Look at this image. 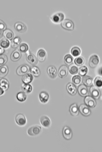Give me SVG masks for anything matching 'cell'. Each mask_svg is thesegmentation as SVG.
<instances>
[{"label": "cell", "instance_id": "obj_38", "mask_svg": "<svg viewBox=\"0 0 102 152\" xmlns=\"http://www.w3.org/2000/svg\"><path fill=\"white\" fill-rule=\"evenodd\" d=\"M85 61L82 57H80L76 58L74 60V62L77 65L80 66L83 65Z\"/></svg>", "mask_w": 102, "mask_h": 152}, {"label": "cell", "instance_id": "obj_33", "mask_svg": "<svg viewBox=\"0 0 102 152\" xmlns=\"http://www.w3.org/2000/svg\"><path fill=\"white\" fill-rule=\"evenodd\" d=\"M71 53L74 57H77L80 55L81 51L80 49L78 47H74L71 49Z\"/></svg>", "mask_w": 102, "mask_h": 152}, {"label": "cell", "instance_id": "obj_24", "mask_svg": "<svg viewBox=\"0 0 102 152\" xmlns=\"http://www.w3.org/2000/svg\"><path fill=\"white\" fill-rule=\"evenodd\" d=\"M9 85V82L6 79L3 78L0 80V86L4 91L8 89Z\"/></svg>", "mask_w": 102, "mask_h": 152}, {"label": "cell", "instance_id": "obj_17", "mask_svg": "<svg viewBox=\"0 0 102 152\" xmlns=\"http://www.w3.org/2000/svg\"><path fill=\"white\" fill-rule=\"evenodd\" d=\"M78 90L79 94L82 96H86L88 95L87 89L84 85L81 84L79 86Z\"/></svg>", "mask_w": 102, "mask_h": 152}, {"label": "cell", "instance_id": "obj_29", "mask_svg": "<svg viewBox=\"0 0 102 152\" xmlns=\"http://www.w3.org/2000/svg\"><path fill=\"white\" fill-rule=\"evenodd\" d=\"M22 89L23 92L25 93H29L32 92V87L29 84H24L22 85Z\"/></svg>", "mask_w": 102, "mask_h": 152}, {"label": "cell", "instance_id": "obj_18", "mask_svg": "<svg viewBox=\"0 0 102 152\" xmlns=\"http://www.w3.org/2000/svg\"><path fill=\"white\" fill-rule=\"evenodd\" d=\"M40 121L41 124L45 127H48L50 125V120L49 118L46 116H41L40 118Z\"/></svg>", "mask_w": 102, "mask_h": 152}, {"label": "cell", "instance_id": "obj_44", "mask_svg": "<svg viewBox=\"0 0 102 152\" xmlns=\"http://www.w3.org/2000/svg\"><path fill=\"white\" fill-rule=\"evenodd\" d=\"M3 35V34L2 32L0 31V39L1 38Z\"/></svg>", "mask_w": 102, "mask_h": 152}, {"label": "cell", "instance_id": "obj_31", "mask_svg": "<svg viewBox=\"0 0 102 152\" xmlns=\"http://www.w3.org/2000/svg\"><path fill=\"white\" fill-rule=\"evenodd\" d=\"M10 42L7 39L3 38L0 40V46L3 48H7L9 47Z\"/></svg>", "mask_w": 102, "mask_h": 152}, {"label": "cell", "instance_id": "obj_43", "mask_svg": "<svg viewBox=\"0 0 102 152\" xmlns=\"http://www.w3.org/2000/svg\"><path fill=\"white\" fill-rule=\"evenodd\" d=\"M4 51V49L2 47H0V55L3 54Z\"/></svg>", "mask_w": 102, "mask_h": 152}, {"label": "cell", "instance_id": "obj_30", "mask_svg": "<svg viewBox=\"0 0 102 152\" xmlns=\"http://www.w3.org/2000/svg\"><path fill=\"white\" fill-rule=\"evenodd\" d=\"M3 34L5 38L10 40H11L14 36V34L13 32L9 29L5 30L3 32Z\"/></svg>", "mask_w": 102, "mask_h": 152}, {"label": "cell", "instance_id": "obj_26", "mask_svg": "<svg viewBox=\"0 0 102 152\" xmlns=\"http://www.w3.org/2000/svg\"><path fill=\"white\" fill-rule=\"evenodd\" d=\"M21 42L20 38L18 37H16L11 41V47L13 48H16L18 47Z\"/></svg>", "mask_w": 102, "mask_h": 152}, {"label": "cell", "instance_id": "obj_8", "mask_svg": "<svg viewBox=\"0 0 102 152\" xmlns=\"http://www.w3.org/2000/svg\"><path fill=\"white\" fill-rule=\"evenodd\" d=\"M79 109L81 113L84 116H88L91 113V110L90 108L85 104H81L79 106Z\"/></svg>", "mask_w": 102, "mask_h": 152}, {"label": "cell", "instance_id": "obj_36", "mask_svg": "<svg viewBox=\"0 0 102 152\" xmlns=\"http://www.w3.org/2000/svg\"><path fill=\"white\" fill-rule=\"evenodd\" d=\"M72 81L73 84L76 85H78L81 83V77L78 75H74L72 77Z\"/></svg>", "mask_w": 102, "mask_h": 152}, {"label": "cell", "instance_id": "obj_23", "mask_svg": "<svg viewBox=\"0 0 102 152\" xmlns=\"http://www.w3.org/2000/svg\"><path fill=\"white\" fill-rule=\"evenodd\" d=\"M69 110L71 114L74 116H77L79 113L78 107L76 103L73 104L71 105Z\"/></svg>", "mask_w": 102, "mask_h": 152}, {"label": "cell", "instance_id": "obj_10", "mask_svg": "<svg viewBox=\"0 0 102 152\" xmlns=\"http://www.w3.org/2000/svg\"><path fill=\"white\" fill-rule=\"evenodd\" d=\"M26 59L28 62L33 65H35L38 63L37 58L32 53H29L27 54Z\"/></svg>", "mask_w": 102, "mask_h": 152}, {"label": "cell", "instance_id": "obj_9", "mask_svg": "<svg viewBox=\"0 0 102 152\" xmlns=\"http://www.w3.org/2000/svg\"><path fill=\"white\" fill-rule=\"evenodd\" d=\"M47 73L49 76L51 78H55L57 75V71L56 67L53 65L48 67L47 70Z\"/></svg>", "mask_w": 102, "mask_h": 152}, {"label": "cell", "instance_id": "obj_39", "mask_svg": "<svg viewBox=\"0 0 102 152\" xmlns=\"http://www.w3.org/2000/svg\"><path fill=\"white\" fill-rule=\"evenodd\" d=\"M94 82L95 86L96 87H101L102 86V77L99 76H97L95 78Z\"/></svg>", "mask_w": 102, "mask_h": 152}, {"label": "cell", "instance_id": "obj_7", "mask_svg": "<svg viewBox=\"0 0 102 152\" xmlns=\"http://www.w3.org/2000/svg\"><path fill=\"white\" fill-rule=\"evenodd\" d=\"M84 101L86 105L90 107H94L96 105L95 100L93 98L90 96L87 95L86 96Z\"/></svg>", "mask_w": 102, "mask_h": 152}, {"label": "cell", "instance_id": "obj_16", "mask_svg": "<svg viewBox=\"0 0 102 152\" xmlns=\"http://www.w3.org/2000/svg\"><path fill=\"white\" fill-rule=\"evenodd\" d=\"M66 89L68 93L71 95H74L77 93V90L76 87L71 82H69L67 84Z\"/></svg>", "mask_w": 102, "mask_h": 152}, {"label": "cell", "instance_id": "obj_27", "mask_svg": "<svg viewBox=\"0 0 102 152\" xmlns=\"http://www.w3.org/2000/svg\"><path fill=\"white\" fill-rule=\"evenodd\" d=\"M17 100L20 102H23L25 101L27 98V95L23 92L21 91L17 93L16 96Z\"/></svg>", "mask_w": 102, "mask_h": 152}, {"label": "cell", "instance_id": "obj_22", "mask_svg": "<svg viewBox=\"0 0 102 152\" xmlns=\"http://www.w3.org/2000/svg\"><path fill=\"white\" fill-rule=\"evenodd\" d=\"M82 82L85 85L87 86H91L93 83V79L89 76L86 75L83 76L82 79Z\"/></svg>", "mask_w": 102, "mask_h": 152}, {"label": "cell", "instance_id": "obj_40", "mask_svg": "<svg viewBox=\"0 0 102 152\" xmlns=\"http://www.w3.org/2000/svg\"><path fill=\"white\" fill-rule=\"evenodd\" d=\"M8 58L5 54L0 55V67L4 65L8 61Z\"/></svg>", "mask_w": 102, "mask_h": 152}, {"label": "cell", "instance_id": "obj_14", "mask_svg": "<svg viewBox=\"0 0 102 152\" xmlns=\"http://www.w3.org/2000/svg\"><path fill=\"white\" fill-rule=\"evenodd\" d=\"M21 56V53L18 49H16L14 50L11 53L10 58L11 60L14 62L19 60Z\"/></svg>", "mask_w": 102, "mask_h": 152}, {"label": "cell", "instance_id": "obj_34", "mask_svg": "<svg viewBox=\"0 0 102 152\" xmlns=\"http://www.w3.org/2000/svg\"><path fill=\"white\" fill-rule=\"evenodd\" d=\"M68 69L70 73L72 75L76 74L78 72V67L74 64L70 65Z\"/></svg>", "mask_w": 102, "mask_h": 152}, {"label": "cell", "instance_id": "obj_32", "mask_svg": "<svg viewBox=\"0 0 102 152\" xmlns=\"http://www.w3.org/2000/svg\"><path fill=\"white\" fill-rule=\"evenodd\" d=\"M64 60L65 63L67 65H70L73 62V58L70 54H68L65 56Z\"/></svg>", "mask_w": 102, "mask_h": 152}, {"label": "cell", "instance_id": "obj_6", "mask_svg": "<svg viewBox=\"0 0 102 152\" xmlns=\"http://www.w3.org/2000/svg\"><path fill=\"white\" fill-rule=\"evenodd\" d=\"M90 93L91 96L95 99H98L99 98L100 93L99 90L96 86H92L90 89Z\"/></svg>", "mask_w": 102, "mask_h": 152}, {"label": "cell", "instance_id": "obj_20", "mask_svg": "<svg viewBox=\"0 0 102 152\" xmlns=\"http://www.w3.org/2000/svg\"><path fill=\"white\" fill-rule=\"evenodd\" d=\"M33 79V76L31 73H27L24 75L22 77V80L24 84H29Z\"/></svg>", "mask_w": 102, "mask_h": 152}, {"label": "cell", "instance_id": "obj_11", "mask_svg": "<svg viewBox=\"0 0 102 152\" xmlns=\"http://www.w3.org/2000/svg\"><path fill=\"white\" fill-rule=\"evenodd\" d=\"M64 18V14L61 12L57 13L51 17L52 21L56 23H59L63 21Z\"/></svg>", "mask_w": 102, "mask_h": 152}, {"label": "cell", "instance_id": "obj_2", "mask_svg": "<svg viewBox=\"0 0 102 152\" xmlns=\"http://www.w3.org/2000/svg\"><path fill=\"white\" fill-rule=\"evenodd\" d=\"M30 68L27 64H23L19 66L17 69L16 72L18 75L21 76L27 74L30 71Z\"/></svg>", "mask_w": 102, "mask_h": 152}, {"label": "cell", "instance_id": "obj_35", "mask_svg": "<svg viewBox=\"0 0 102 152\" xmlns=\"http://www.w3.org/2000/svg\"><path fill=\"white\" fill-rule=\"evenodd\" d=\"M28 45L26 43H24L21 44L18 47L19 50L22 52H26L28 51Z\"/></svg>", "mask_w": 102, "mask_h": 152}, {"label": "cell", "instance_id": "obj_4", "mask_svg": "<svg viewBox=\"0 0 102 152\" xmlns=\"http://www.w3.org/2000/svg\"><path fill=\"white\" fill-rule=\"evenodd\" d=\"M16 123L20 126L24 125L26 123V120L24 115L22 113L17 114L15 117Z\"/></svg>", "mask_w": 102, "mask_h": 152}, {"label": "cell", "instance_id": "obj_37", "mask_svg": "<svg viewBox=\"0 0 102 152\" xmlns=\"http://www.w3.org/2000/svg\"><path fill=\"white\" fill-rule=\"evenodd\" d=\"M88 71L87 67L85 66H83L79 68L78 73L81 76H84L87 73Z\"/></svg>", "mask_w": 102, "mask_h": 152}, {"label": "cell", "instance_id": "obj_21", "mask_svg": "<svg viewBox=\"0 0 102 152\" xmlns=\"http://www.w3.org/2000/svg\"><path fill=\"white\" fill-rule=\"evenodd\" d=\"M49 99L48 93L45 91H41L39 94V99L40 102L43 103H45L48 101Z\"/></svg>", "mask_w": 102, "mask_h": 152}, {"label": "cell", "instance_id": "obj_41", "mask_svg": "<svg viewBox=\"0 0 102 152\" xmlns=\"http://www.w3.org/2000/svg\"><path fill=\"white\" fill-rule=\"evenodd\" d=\"M6 26L5 23L2 20H0V31H3L5 30Z\"/></svg>", "mask_w": 102, "mask_h": 152}, {"label": "cell", "instance_id": "obj_25", "mask_svg": "<svg viewBox=\"0 0 102 152\" xmlns=\"http://www.w3.org/2000/svg\"><path fill=\"white\" fill-rule=\"evenodd\" d=\"M30 71L31 74L35 77H39L40 74V71L39 68L33 65L30 68Z\"/></svg>", "mask_w": 102, "mask_h": 152}, {"label": "cell", "instance_id": "obj_5", "mask_svg": "<svg viewBox=\"0 0 102 152\" xmlns=\"http://www.w3.org/2000/svg\"><path fill=\"white\" fill-rule=\"evenodd\" d=\"M99 62V59L98 56L96 55L92 56L89 59V65L92 68H94L98 65Z\"/></svg>", "mask_w": 102, "mask_h": 152}, {"label": "cell", "instance_id": "obj_13", "mask_svg": "<svg viewBox=\"0 0 102 152\" xmlns=\"http://www.w3.org/2000/svg\"><path fill=\"white\" fill-rule=\"evenodd\" d=\"M68 68L66 65H63L61 66L58 71L59 76L62 78L66 77L68 74Z\"/></svg>", "mask_w": 102, "mask_h": 152}, {"label": "cell", "instance_id": "obj_28", "mask_svg": "<svg viewBox=\"0 0 102 152\" xmlns=\"http://www.w3.org/2000/svg\"><path fill=\"white\" fill-rule=\"evenodd\" d=\"M8 68L6 65H4L0 67V77H5L8 72Z\"/></svg>", "mask_w": 102, "mask_h": 152}, {"label": "cell", "instance_id": "obj_1", "mask_svg": "<svg viewBox=\"0 0 102 152\" xmlns=\"http://www.w3.org/2000/svg\"><path fill=\"white\" fill-rule=\"evenodd\" d=\"M61 26L63 29L71 31L74 29V22L68 19H65L61 23Z\"/></svg>", "mask_w": 102, "mask_h": 152}, {"label": "cell", "instance_id": "obj_19", "mask_svg": "<svg viewBox=\"0 0 102 152\" xmlns=\"http://www.w3.org/2000/svg\"><path fill=\"white\" fill-rule=\"evenodd\" d=\"M46 57V53L44 49H40L38 51L37 53V58L39 61L40 62H44Z\"/></svg>", "mask_w": 102, "mask_h": 152}, {"label": "cell", "instance_id": "obj_42", "mask_svg": "<svg viewBox=\"0 0 102 152\" xmlns=\"http://www.w3.org/2000/svg\"><path fill=\"white\" fill-rule=\"evenodd\" d=\"M4 93V91L3 89L0 87V96L3 94Z\"/></svg>", "mask_w": 102, "mask_h": 152}, {"label": "cell", "instance_id": "obj_15", "mask_svg": "<svg viewBox=\"0 0 102 152\" xmlns=\"http://www.w3.org/2000/svg\"><path fill=\"white\" fill-rule=\"evenodd\" d=\"M15 27L17 31L20 33L25 32L27 29L26 26L21 22H18L15 23Z\"/></svg>", "mask_w": 102, "mask_h": 152}, {"label": "cell", "instance_id": "obj_12", "mask_svg": "<svg viewBox=\"0 0 102 152\" xmlns=\"http://www.w3.org/2000/svg\"><path fill=\"white\" fill-rule=\"evenodd\" d=\"M62 134L64 138L67 140L70 139L72 136V131L69 127L65 126L63 129Z\"/></svg>", "mask_w": 102, "mask_h": 152}, {"label": "cell", "instance_id": "obj_3", "mask_svg": "<svg viewBox=\"0 0 102 152\" xmlns=\"http://www.w3.org/2000/svg\"><path fill=\"white\" fill-rule=\"evenodd\" d=\"M42 131L41 127L39 125H35L29 128L27 130L28 134L30 136H35L39 134Z\"/></svg>", "mask_w": 102, "mask_h": 152}]
</instances>
